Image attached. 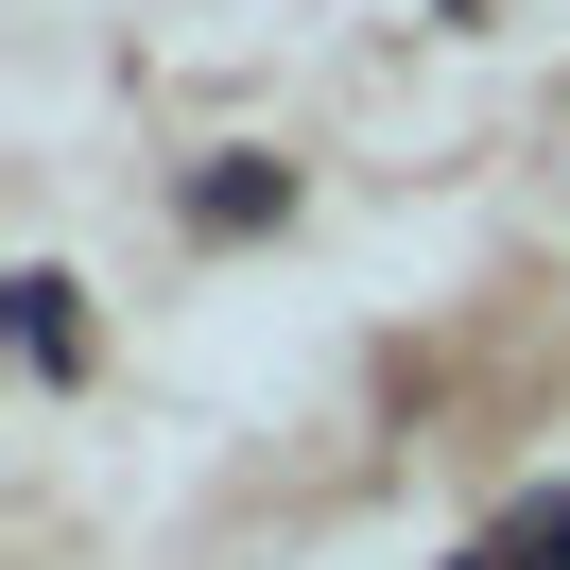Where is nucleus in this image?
<instances>
[{"mask_svg": "<svg viewBox=\"0 0 570 570\" xmlns=\"http://www.w3.org/2000/svg\"><path fill=\"white\" fill-rule=\"evenodd\" d=\"M174 208H190V243H259V225H294V174L277 156H208Z\"/></svg>", "mask_w": 570, "mask_h": 570, "instance_id": "nucleus-1", "label": "nucleus"}, {"mask_svg": "<svg viewBox=\"0 0 570 570\" xmlns=\"http://www.w3.org/2000/svg\"><path fill=\"white\" fill-rule=\"evenodd\" d=\"M450 570H570V484H535L519 519H484V535H466Z\"/></svg>", "mask_w": 570, "mask_h": 570, "instance_id": "nucleus-2", "label": "nucleus"}, {"mask_svg": "<svg viewBox=\"0 0 570 570\" xmlns=\"http://www.w3.org/2000/svg\"><path fill=\"white\" fill-rule=\"evenodd\" d=\"M18 363L36 381H87V294L70 277H18Z\"/></svg>", "mask_w": 570, "mask_h": 570, "instance_id": "nucleus-3", "label": "nucleus"}]
</instances>
